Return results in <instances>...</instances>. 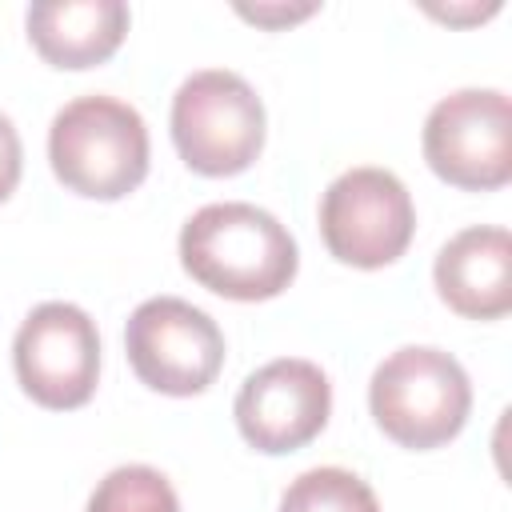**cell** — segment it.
Listing matches in <instances>:
<instances>
[{"label":"cell","instance_id":"30bf717a","mask_svg":"<svg viewBox=\"0 0 512 512\" xmlns=\"http://www.w3.org/2000/svg\"><path fill=\"white\" fill-rule=\"evenodd\" d=\"M440 300L468 320H500L512 308V236L492 224L456 232L436 256Z\"/></svg>","mask_w":512,"mask_h":512},{"label":"cell","instance_id":"8fae6325","mask_svg":"<svg viewBox=\"0 0 512 512\" xmlns=\"http://www.w3.org/2000/svg\"><path fill=\"white\" fill-rule=\"evenodd\" d=\"M128 32L120 0H40L28 8V40L56 68L104 64Z\"/></svg>","mask_w":512,"mask_h":512},{"label":"cell","instance_id":"ba28073f","mask_svg":"<svg viewBox=\"0 0 512 512\" xmlns=\"http://www.w3.org/2000/svg\"><path fill=\"white\" fill-rule=\"evenodd\" d=\"M12 364L20 388L44 408H80L96 392L100 336L84 308L48 300L32 308L16 332Z\"/></svg>","mask_w":512,"mask_h":512},{"label":"cell","instance_id":"7a4b0ae2","mask_svg":"<svg viewBox=\"0 0 512 512\" xmlns=\"http://www.w3.org/2000/svg\"><path fill=\"white\" fill-rule=\"evenodd\" d=\"M48 160L76 196L120 200L148 176V128L116 96H76L48 128Z\"/></svg>","mask_w":512,"mask_h":512},{"label":"cell","instance_id":"7c38bea8","mask_svg":"<svg viewBox=\"0 0 512 512\" xmlns=\"http://www.w3.org/2000/svg\"><path fill=\"white\" fill-rule=\"evenodd\" d=\"M280 512H380V504L376 492L356 472L308 468L284 488Z\"/></svg>","mask_w":512,"mask_h":512},{"label":"cell","instance_id":"9a60e30c","mask_svg":"<svg viewBox=\"0 0 512 512\" xmlns=\"http://www.w3.org/2000/svg\"><path fill=\"white\" fill-rule=\"evenodd\" d=\"M236 12H240L244 20L264 24V28H280V24H292V20L312 16V12H316V4H296V8H292V4H288V8H284V4H256V8H252V4H240Z\"/></svg>","mask_w":512,"mask_h":512},{"label":"cell","instance_id":"277c9868","mask_svg":"<svg viewBox=\"0 0 512 512\" xmlns=\"http://www.w3.org/2000/svg\"><path fill=\"white\" fill-rule=\"evenodd\" d=\"M172 144L200 176H236L264 148V104L228 68L192 72L172 96Z\"/></svg>","mask_w":512,"mask_h":512},{"label":"cell","instance_id":"5bb4252c","mask_svg":"<svg viewBox=\"0 0 512 512\" xmlns=\"http://www.w3.org/2000/svg\"><path fill=\"white\" fill-rule=\"evenodd\" d=\"M20 160H24L20 136H16L12 120L0 112V204H4V200L16 192V184H20Z\"/></svg>","mask_w":512,"mask_h":512},{"label":"cell","instance_id":"4fadbf2b","mask_svg":"<svg viewBox=\"0 0 512 512\" xmlns=\"http://www.w3.org/2000/svg\"><path fill=\"white\" fill-rule=\"evenodd\" d=\"M88 512H180V500L164 472L148 464H124L96 484Z\"/></svg>","mask_w":512,"mask_h":512},{"label":"cell","instance_id":"5b68a950","mask_svg":"<svg viewBox=\"0 0 512 512\" xmlns=\"http://www.w3.org/2000/svg\"><path fill=\"white\" fill-rule=\"evenodd\" d=\"M428 168L468 192H492L512 180V104L500 88H460L424 120Z\"/></svg>","mask_w":512,"mask_h":512},{"label":"cell","instance_id":"52a82bcc","mask_svg":"<svg viewBox=\"0 0 512 512\" xmlns=\"http://www.w3.org/2000/svg\"><path fill=\"white\" fill-rule=\"evenodd\" d=\"M132 372L164 396H196L224 368V336L216 320L180 296L144 300L124 328Z\"/></svg>","mask_w":512,"mask_h":512},{"label":"cell","instance_id":"6da1fadb","mask_svg":"<svg viewBox=\"0 0 512 512\" xmlns=\"http://www.w3.org/2000/svg\"><path fill=\"white\" fill-rule=\"evenodd\" d=\"M184 272L228 300H272L296 276V240L264 208L244 200L204 204L180 228Z\"/></svg>","mask_w":512,"mask_h":512},{"label":"cell","instance_id":"9c48e42d","mask_svg":"<svg viewBox=\"0 0 512 512\" xmlns=\"http://www.w3.org/2000/svg\"><path fill=\"white\" fill-rule=\"evenodd\" d=\"M332 412L328 376L300 356H280L256 368L236 392V428L240 436L268 456L296 452L320 436Z\"/></svg>","mask_w":512,"mask_h":512},{"label":"cell","instance_id":"3957f363","mask_svg":"<svg viewBox=\"0 0 512 512\" xmlns=\"http://www.w3.org/2000/svg\"><path fill=\"white\" fill-rule=\"evenodd\" d=\"M368 404L388 440L424 452L448 444L464 428L472 408V384L456 356L412 344L392 352L372 372Z\"/></svg>","mask_w":512,"mask_h":512},{"label":"cell","instance_id":"8992f818","mask_svg":"<svg viewBox=\"0 0 512 512\" xmlns=\"http://www.w3.org/2000/svg\"><path fill=\"white\" fill-rule=\"evenodd\" d=\"M416 232V208L388 168H352L320 200V236L340 264L384 268L404 256Z\"/></svg>","mask_w":512,"mask_h":512}]
</instances>
